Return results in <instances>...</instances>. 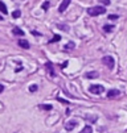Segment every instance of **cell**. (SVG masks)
<instances>
[{"instance_id": "1", "label": "cell", "mask_w": 127, "mask_h": 133, "mask_svg": "<svg viewBox=\"0 0 127 133\" xmlns=\"http://www.w3.org/2000/svg\"><path fill=\"white\" fill-rule=\"evenodd\" d=\"M105 12H106L105 7H90V8H87V13L90 16H99V15H103Z\"/></svg>"}, {"instance_id": "2", "label": "cell", "mask_w": 127, "mask_h": 133, "mask_svg": "<svg viewBox=\"0 0 127 133\" xmlns=\"http://www.w3.org/2000/svg\"><path fill=\"white\" fill-rule=\"evenodd\" d=\"M103 63L108 67V69H110V70H113L114 69V66H115V61H114V58H113V57L111 55H106V57H103Z\"/></svg>"}, {"instance_id": "3", "label": "cell", "mask_w": 127, "mask_h": 133, "mask_svg": "<svg viewBox=\"0 0 127 133\" xmlns=\"http://www.w3.org/2000/svg\"><path fill=\"white\" fill-rule=\"evenodd\" d=\"M89 91L92 94H95V95H101L102 92H105V88L101 84H93V86L89 87Z\"/></svg>"}, {"instance_id": "4", "label": "cell", "mask_w": 127, "mask_h": 133, "mask_svg": "<svg viewBox=\"0 0 127 133\" xmlns=\"http://www.w3.org/2000/svg\"><path fill=\"white\" fill-rule=\"evenodd\" d=\"M76 127H77V121H76V120L68 121V123L65 124V129H66V130H69V132H70V130H73Z\"/></svg>"}, {"instance_id": "5", "label": "cell", "mask_w": 127, "mask_h": 133, "mask_svg": "<svg viewBox=\"0 0 127 133\" xmlns=\"http://www.w3.org/2000/svg\"><path fill=\"white\" fill-rule=\"evenodd\" d=\"M98 77H99V72H97V71H89L85 74V78H87V79H95Z\"/></svg>"}, {"instance_id": "6", "label": "cell", "mask_w": 127, "mask_h": 133, "mask_svg": "<svg viewBox=\"0 0 127 133\" xmlns=\"http://www.w3.org/2000/svg\"><path fill=\"white\" fill-rule=\"evenodd\" d=\"M74 48H76V44H74L73 41H70V42H68V44L64 46V50H65V51H70V50H74Z\"/></svg>"}, {"instance_id": "7", "label": "cell", "mask_w": 127, "mask_h": 133, "mask_svg": "<svg viewBox=\"0 0 127 133\" xmlns=\"http://www.w3.org/2000/svg\"><path fill=\"white\" fill-rule=\"evenodd\" d=\"M70 2H71V0H64V2L61 3V5H60V8H58V11H60V12H64V11L68 8V5L70 4Z\"/></svg>"}, {"instance_id": "8", "label": "cell", "mask_w": 127, "mask_h": 133, "mask_svg": "<svg viewBox=\"0 0 127 133\" xmlns=\"http://www.w3.org/2000/svg\"><path fill=\"white\" fill-rule=\"evenodd\" d=\"M19 46H21L23 49H29L31 48V45H29V42L27 40H19Z\"/></svg>"}, {"instance_id": "9", "label": "cell", "mask_w": 127, "mask_h": 133, "mask_svg": "<svg viewBox=\"0 0 127 133\" xmlns=\"http://www.w3.org/2000/svg\"><path fill=\"white\" fill-rule=\"evenodd\" d=\"M120 92L118 91V90H110L107 92V98H115V96H118Z\"/></svg>"}, {"instance_id": "10", "label": "cell", "mask_w": 127, "mask_h": 133, "mask_svg": "<svg viewBox=\"0 0 127 133\" xmlns=\"http://www.w3.org/2000/svg\"><path fill=\"white\" fill-rule=\"evenodd\" d=\"M12 33H13L15 36H20V37L24 36V32H23L20 28H13V29H12Z\"/></svg>"}, {"instance_id": "11", "label": "cell", "mask_w": 127, "mask_h": 133, "mask_svg": "<svg viewBox=\"0 0 127 133\" xmlns=\"http://www.w3.org/2000/svg\"><path fill=\"white\" fill-rule=\"evenodd\" d=\"M46 69H48V71H49V74H50V77H54V75H56V74H54V70H53V66H52V63L50 62H46Z\"/></svg>"}, {"instance_id": "12", "label": "cell", "mask_w": 127, "mask_h": 133, "mask_svg": "<svg viewBox=\"0 0 127 133\" xmlns=\"http://www.w3.org/2000/svg\"><path fill=\"white\" fill-rule=\"evenodd\" d=\"M0 11H2L4 15H7V13H8V9H7V7H5V4H4L3 2H0Z\"/></svg>"}, {"instance_id": "13", "label": "cell", "mask_w": 127, "mask_h": 133, "mask_svg": "<svg viewBox=\"0 0 127 133\" xmlns=\"http://www.w3.org/2000/svg\"><path fill=\"white\" fill-rule=\"evenodd\" d=\"M81 133H93V128L90 127V125H86L83 129H82V132Z\"/></svg>"}, {"instance_id": "14", "label": "cell", "mask_w": 127, "mask_h": 133, "mask_svg": "<svg viewBox=\"0 0 127 133\" xmlns=\"http://www.w3.org/2000/svg\"><path fill=\"white\" fill-rule=\"evenodd\" d=\"M113 29H114V25H105V26H103V30H105L106 33L113 32Z\"/></svg>"}, {"instance_id": "15", "label": "cell", "mask_w": 127, "mask_h": 133, "mask_svg": "<svg viewBox=\"0 0 127 133\" xmlns=\"http://www.w3.org/2000/svg\"><path fill=\"white\" fill-rule=\"evenodd\" d=\"M39 107H40L41 109H45V111H50V109L53 108V107H52L50 104H40Z\"/></svg>"}, {"instance_id": "16", "label": "cell", "mask_w": 127, "mask_h": 133, "mask_svg": "<svg viewBox=\"0 0 127 133\" xmlns=\"http://www.w3.org/2000/svg\"><path fill=\"white\" fill-rule=\"evenodd\" d=\"M60 40H61V36H58V34H56V36H54V37H53V38H52V40L49 41V44H53V42H58Z\"/></svg>"}, {"instance_id": "17", "label": "cell", "mask_w": 127, "mask_h": 133, "mask_svg": "<svg viewBox=\"0 0 127 133\" xmlns=\"http://www.w3.org/2000/svg\"><path fill=\"white\" fill-rule=\"evenodd\" d=\"M20 16H21V12H20L19 9H17V11H13V12H12V17H13V18H19Z\"/></svg>"}, {"instance_id": "18", "label": "cell", "mask_w": 127, "mask_h": 133, "mask_svg": "<svg viewBox=\"0 0 127 133\" xmlns=\"http://www.w3.org/2000/svg\"><path fill=\"white\" fill-rule=\"evenodd\" d=\"M57 28H60L61 30H65V32L69 30V26L68 25H62V24H57Z\"/></svg>"}, {"instance_id": "19", "label": "cell", "mask_w": 127, "mask_h": 133, "mask_svg": "<svg viewBox=\"0 0 127 133\" xmlns=\"http://www.w3.org/2000/svg\"><path fill=\"white\" fill-rule=\"evenodd\" d=\"M41 8H43L44 11H48V8H49V2H45V3L41 5Z\"/></svg>"}, {"instance_id": "20", "label": "cell", "mask_w": 127, "mask_h": 133, "mask_svg": "<svg viewBox=\"0 0 127 133\" xmlns=\"http://www.w3.org/2000/svg\"><path fill=\"white\" fill-rule=\"evenodd\" d=\"M29 91H31V92H36V91H37V86H36V84H32V86L29 87Z\"/></svg>"}, {"instance_id": "21", "label": "cell", "mask_w": 127, "mask_h": 133, "mask_svg": "<svg viewBox=\"0 0 127 133\" xmlns=\"http://www.w3.org/2000/svg\"><path fill=\"white\" fill-rule=\"evenodd\" d=\"M108 18H110V20H118V16L117 15H108Z\"/></svg>"}, {"instance_id": "22", "label": "cell", "mask_w": 127, "mask_h": 133, "mask_svg": "<svg viewBox=\"0 0 127 133\" xmlns=\"http://www.w3.org/2000/svg\"><path fill=\"white\" fill-rule=\"evenodd\" d=\"M58 100H60L61 103H64V104H69V102H68V100H64V99H61V98H58Z\"/></svg>"}, {"instance_id": "23", "label": "cell", "mask_w": 127, "mask_h": 133, "mask_svg": "<svg viewBox=\"0 0 127 133\" xmlns=\"http://www.w3.org/2000/svg\"><path fill=\"white\" fill-rule=\"evenodd\" d=\"M102 3H103L105 5H108V4H110V0H102Z\"/></svg>"}, {"instance_id": "24", "label": "cell", "mask_w": 127, "mask_h": 133, "mask_svg": "<svg viewBox=\"0 0 127 133\" xmlns=\"http://www.w3.org/2000/svg\"><path fill=\"white\" fill-rule=\"evenodd\" d=\"M3 91H4V86H3V84H0V94H2Z\"/></svg>"}, {"instance_id": "25", "label": "cell", "mask_w": 127, "mask_h": 133, "mask_svg": "<svg viewBox=\"0 0 127 133\" xmlns=\"http://www.w3.org/2000/svg\"><path fill=\"white\" fill-rule=\"evenodd\" d=\"M2 20H3V16H2V15H0V21H2Z\"/></svg>"}]
</instances>
